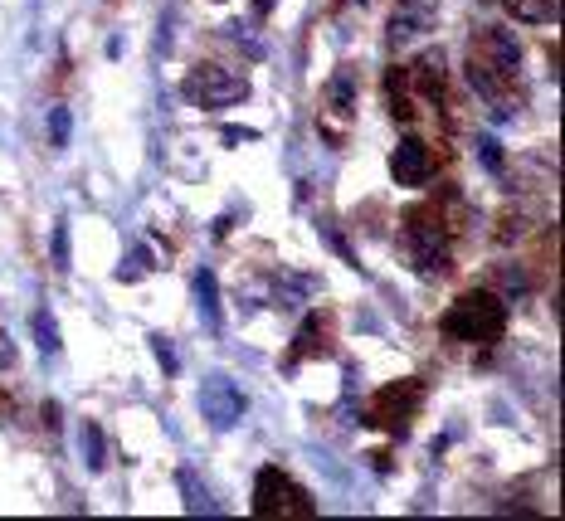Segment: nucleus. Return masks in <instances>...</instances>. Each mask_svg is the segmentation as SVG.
Masks as SVG:
<instances>
[{
	"label": "nucleus",
	"instance_id": "1",
	"mask_svg": "<svg viewBox=\"0 0 565 521\" xmlns=\"http://www.w3.org/2000/svg\"><path fill=\"white\" fill-rule=\"evenodd\" d=\"M444 332L453 341H497L507 332V302L497 293H468L444 312Z\"/></svg>",
	"mask_w": 565,
	"mask_h": 521
},
{
	"label": "nucleus",
	"instance_id": "2",
	"mask_svg": "<svg viewBox=\"0 0 565 521\" xmlns=\"http://www.w3.org/2000/svg\"><path fill=\"white\" fill-rule=\"evenodd\" d=\"M405 244H410V259L424 278H439V273H449V229L439 224L434 210H410L405 215Z\"/></svg>",
	"mask_w": 565,
	"mask_h": 521
},
{
	"label": "nucleus",
	"instance_id": "3",
	"mask_svg": "<svg viewBox=\"0 0 565 521\" xmlns=\"http://www.w3.org/2000/svg\"><path fill=\"white\" fill-rule=\"evenodd\" d=\"M254 517H317V507H312V497H307V487H298L288 473H278V468H264L259 478H254Z\"/></svg>",
	"mask_w": 565,
	"mask_h": 521
},
{
	"label": "nucleus",
	"instance_id": "4",
	"mask_svg": "<svg viewBox=\"0 0 565 521\" xmlns=\"http://www.w3.org/2000/svg\"><path fill=\"white\" fill-rule=\"evenodd\" d=\"M181 98L195 103V108H229V103H244V98H249V83H244V74H229V69L205 64V69L186 74Z\"/></svg>",
	"mask_w": 565,
	"mask_h": 521
},
{
	"label": "nucleus",
	"instance_id": "5",
	"mask_svg": "<svg viewBox=\"0 0 565 521\" xmlns=\"http://www.w3.org/2000/svg\"><path fill=\"white\" fill-rule=\"evenodd\" d=\"M419 410H424V380H395V385H385L376 395V405H371L366 419L376 429H385V434H405Z\"/></svg>",
	"mask_w": 565,
	"mask_h": 521
},
{
	"label": "nucleus",
	"instance_id": "6",
	"mask_svg": "<svg viewBox=\"0 0 565 521\" xmlns=\"http://www.w3.org/2000/svg\"><path fill=\"white\" fill-rule=\"evenodd\" d=\"M200 414H205V424H215V429H234L239 414H244V390L229 385L225 375L205 380V385H200Z\"/></svg>",
	"mask_w": 565,
	"mask_h": 521
},
{
	"label": "nucleus",
	"instance_id": "7",
	"mask_svg": "<svg viewBox=\"0 0 565 521\" xmlns=\"http://www.w3.org/2000/svg\"><path fill=\"white\" fill-rule=\"evenodd\" d=\"M390 176L400 181V186H424L429 176H434V151L424 147L419 137H405L400 147L390 151Z\"/></svg>",
	"mask_w": 565,
	"mask_h": 521
},
{
	"label": "nucleus",
	"instance_id": "8",
	"mask_svg": "<svg viewBox=\"0 0 565 521\" xmlns=\"http://www.w3.org/2000/svg\"><path fill=\"white\" fill-rule=\"evenodd\" d=\"M439 15V0H400V15H390V44L419 39Z\"/></svg>",
	"mask_w": 565,
	"mask_h": 521
},
{
	"label": "nucleus",
	"instance_id": "9",
	"mask_svg": "<svg viewBox=\"0 0 565 521\" xmlns=\"http://www.w3.org/2000/svg\"><path fill=\"white\" fill-rule=\"evenodd\" d=\"M405 74H410V83H415L429 103H444V93H449V78H444V54H439V49H434V54H419L415 69H405Z\"/></svg>",
	"mask_w": 565,
	"mask_h": 521
},
{
	"label": "nucleus",
	"instance_id": "10",
	"mask_svg": "<svg viewBox=\"0 0 565 521\" xmlns=\"http://www.w3.org/2000/svg\"><path fill=\"white\" fill-rule=\"evenodd\" d=\"M195 307H200V317H205V327H210V332H220V327H225V312H220V283H215V273H210V268H200V273H195Z\"/></svg>",
	"mask_w": 565,
	"mask_h": 521
},
{
	"label": "nucleus",
	"instance_id": "11",
	"mask_svg": "<svg viewBox=\"0 0 565 521\" xmlns=\"http://www.w3.org/2000/svg\"><path fill=\"white\" fill-rule=\"evenodd\" d=\"M312 356H327V332H322V322L317 317H307L293 336V356H288V371H298L302 361H312Z\"/></svg>",
	"mask_w": 565,
	"mask_h": 521
},
{
	"label": "nucleus",
	"instance_id": "12",
	"mask_svg": "<svg viewBox=\"0 0 565 521\" xmlns=\"http://www.w3.org/2000/svg\"><path fill=\"white\" fill-rule=\"evenodd\" d=\"M356 98H361V78H356V69H337L332 83H327V108L337 112V117H351V112H356Z\"/></svg>",
	"mask_w": 565,
	"mask_h": 521
},
{
	"label": "nucleus",
	"instance_id": "13",
	"mask_svg": "<svg viewBox=\"0 0 565 521\" xmlns=\"http://www.w3.org/2000/svg\"><path fill=\"white\" fill-rule=\"evenodd\" d=\"M83 463H88V473H103V463H108V439H103V429L98 424H83Z\"/></svg>",
	"mask_w": 565,
	"mask_h": 521
},
{
	"label": "nucleus",
	"instance_id": "14",
	"mask_svg": "<svg viewBox=\"0 0 565 521\" xmlns=\"http://www.w3.org/2000/svg\"><path fill=\"white\" fill-rule=\"evenodd\" d=\"M405 88H410V74H405V69H385V98H390V108H395L400 122H410V117H415L410 103H405Z\"/></svg>",
	"mask_w": 565,
	"mask_h": 521
},
{
	"label": "nucleus",
	"instance_id": "15",
	"mask_svg": "<svg viewBox=\"0 0 565 521\" xmlns=\"http://www.w3.org/2000/svg\"><path fill=\"white\" fill-rule=\"evenodd\" d=\"M507 10H512L517 20H527V25H546V20H556V0H507Z\"/></svg>",
	"mask_w": 565,
	"mask_h": 521
},
{
	"label": "nucleus",
	"instance_id": "16",
	"mask_svg": "<svg viewBox=\"0 0 565 521\" xmlns=\"http://www.w3.org/2000/svg\"><path fill=\"white\" fill-rule=\"evenodd\" d=\"M35 341L44 356H59L64 351V341H59V322H54V312L44 307V312H35Z\"/></svg>",
	"mask_w": 565,
	"mask_h": 521
},
{
	"label": "nucleus",
	"instance_id": "17",
	"mask_svg": "<svg viewBox=\"0 0 565 521\" xmlns=\"http://www.w3.org/2000/svg\"><path fill=\"white\" fill-rule=\"evenodd\" d=\"M151 249H132V254H127V259L117 263V278H122V283H142V278H147L151 273Z\"/></svg>",
	"mask_w": 565,
	"mask_h": 521
},
{
	"label": "nucleus",
	"instance_id": "18",
	"mask_svg": "<svg viewBox=\"0 0 565 521\" xmlns=\"http://www.w3.org/2000/svg\"><path fill=\"white\" fill-rule=\"evenodd\" d=\"M181 492H186L190 512H205V517L215 512V507H210V497H205V487H195V473H190V468H181Z\"/></svg>",
	"mask_w": 565,
	"mask_h": 521
},
{
	"label": "nucleus",
	"instance_id": "19",
	"mask_svg": "<svg viewBox=\"0 0 565 521\" xmlns=\"http://www.w3.org/2000/svg\"><path fill=\"white\" fill-rule=\"evenodd\" d=\"M478 161L488 166L492 176H502V171H507V161H502V147H497L492 137H478Z\"/></svg>",
	"mask_w": 565,
	"mask_h": 521
},
{
	"label": "nucleus",
	"instance_id": "20",
	"mask_svg": "<svg viewBox=\"0 0 565 521\" xmlns=\"http://www.w3.org/2000/svg\"><path fill=\"white\" fill-rule=\"evenodd\" d=\"M54 268H59V273H69V224H64V220L54 224Z\"/></svg>",
	"mask_w": 565,
	"mask_h": 521
},
{
	"label": "nucleus",
	"instance_id": "21",
	"mask_svg": "<svg viewBox=\"0 0 565 521\" xmlns=\"http://www.w3.org/2000/svg\"><path fill=\"white\" fill-rule=\"evenodd\" d=\"M151 351H156V361H161V371H166V375L181 371V361H176V351H171V341H166V336H151Z\"/></svg>",
	"mask_w": 565,
	"mask_h": 521
},
{
	"label": "nucleus",
	"instance_id": "22",
	"mask_svg": "<svg viewBox=\"0 0 565 521\" xmlns=\"http://www.w3.org/2000/svg\"><path fill=\"white\" fill-rule=\"evenodd\" d=\"M49 142H54V147H64V142H69V108L49 112Z\"/></svg>",
	"mask_w": 565,
	"mask_h": 521
},
{
	"label": "nucleus",
	"instance_id": "23",
	"mask_svg": "<svg viewBox=\"0 0 565 521\" xmlns=\"http://www.w3.org/2000/svg\"><path fill=\"white\" fill-rule=\"evenodd\" d=\"M254 137H259L254 127H225V132H220V142H225V147H239V142H254Z\"/></svg>",
	"mask_w": 565,
	"mask_h": 521
},
{
	"label": "nucleus",
	"instance_id": "24",
	"mask_svg": "<svg viewBox=\"0 0 565 521\" xmlns=\"http://www.w3.org/2000/svg\"><path fill=\"white\" fill-rule=\"evenodd\" d=\"M502 288H507V293H527V278H522L517 268H502Z\"/></svg>",
	"mask_w": 565,
	"mask_h": 521
},
{
	"label": "nucleus",
	"instance_id": "25",
	"mask_svg": "<svg viewBox=\"0 0 565 521\" xmlns=\"http://www.w3.org/2000/svg\"><path fill=\"white\" fill-rule=\"evenodd\" d=\"M15 366V346H10V336H0V371H10Z\"/></svg>",
	"mask_w": 565,
	"mask_h": 521
},
{
	"label": "nucleus",
	"instance_id": "26",
	"mask_svg": "<svg viewBox=\"0 0 565 521\" xmlns=\"http://www.w3.org/2000/svg\"><path fill=\"white\" fill-rule=\"evenodd\" d=\"M254 10H259V15H268V10H273V0H254Z\"/></svg>",
	"mask_w": 565,
	"mask_h": 521
},
{
	"label": "nucleus",
	"instance_id": "27",
	"mask_svg": "<svg viewBox=\"0 0 565 521\" xmlns=\"http://www.w3.org/2000/svg\"><path fill=\"white\" fill-rule=\"evenodd\" d=\"M341 5H366V0H341Z\"/></svg>",
	"mask_w": 565,
	"mask_h": 521
}]
</instances>
